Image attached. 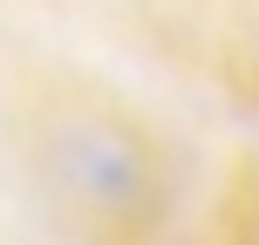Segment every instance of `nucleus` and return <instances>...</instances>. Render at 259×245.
Returning <instances> with one entry per match:
<instances>
[{
  "label": "nucleus",
  "mask_w": 259,
  "mask_h": 245,
  "mask_svg": "<svg viewBox=\"0 0 259 245\" xmlns=\"http://www.w3.org/2000/svg\"><path fill=\"white\" fill-rule=\"evenodd\" d=\"M14 150L27 184L75 245H157L170 225L164 136L116 89L82 75H34L14 95Z\"/></svg>",
  "instance_id": "obj_1"
}]
</instances>
